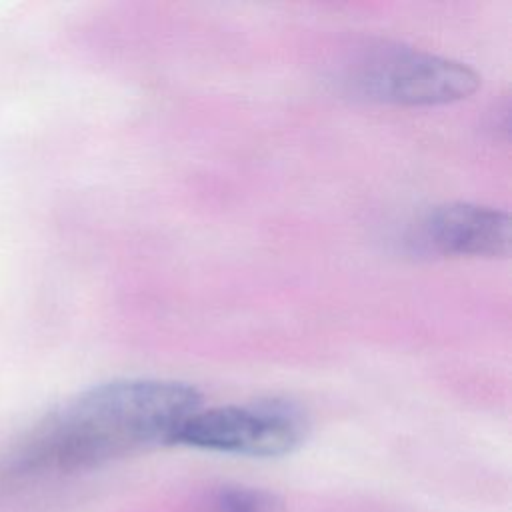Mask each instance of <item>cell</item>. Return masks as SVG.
I'll list each match as a JSON object with an SVG mask.
<instances>
[{
	"instance_id": "obj_1",
	"label": "cell",
	"mask_w": 512,
	"mask_h": 512,
	"mask_svg": "<svg viewBox=\"0 0 512 512\" xmlns=\"http://www.w3.org/2000/svg\"><path fill=\"white\" fill-rule=\"evenodd\" d=\"M202 394L188 382L118 378L66 400L36 422L6 454L10 482L70 474L116 458L172 444Z\"/></svg>"
},
{
	"instance_id": "obj_2",
	"label": "cell",
	"mask_w": 512,
	"mask_h": 512,
	"mask_svg": "<svg viewBox=\"0 0 512 512\" xmlns=\"http://www.w3.org/2000/svg\"><path fill=\"white\" fill-rule=\"evenodd\" d=\"M338 84L358 98L436 106L468 98L480 76L466 64L394 42L366 44L340 68Z\"/></svg>"
},
{
	"instance_id": "obj_3",
	"label": "cell",
	"mask_w": 512,
	"mask_h": 512,
	"mask_svg": "<svg viewBox=\"0 0 512 512\" xmlns=\"http://www.w3.org/2000/svg\"><path fill=\"white\" fill-rule=\"evenodd\" d=\"M308 434L304 410L286 398L198 408L178 428L172 444L198 450L278 458L294 452Z\"/></svg>"
},
{
	"instance_id": "obj_4",
	"label": "cell",
	"mask_w": 512,
	"mask_h": 512,
	"mask_svg": "<svg viewBox=\"0 0 512 512\" xmlns=\"http://www.w3.org/2000/svg\"><path fill=\"white\" fill-rule=\"evenodd\" d=\"M408 244L424 254L502 258L510 252V218L468 202L434 206L410 228Z\"/></svg>"
},
{
	"instance_id": "obj_5",
	"label": "cell",
	"mask_w": 512,
	"mask_h": 512,
	"mask_svg": "<svg viewBox=\"0 0 512 512\" xmlns=\"http://www.w3.org/2000/svg\"><path fill=\"white\" fill-rule=\"evenodd\" d=\"M212 512H282V500L262 488L222 486L210 498Z\"/></svg>"
}]
</instances>
